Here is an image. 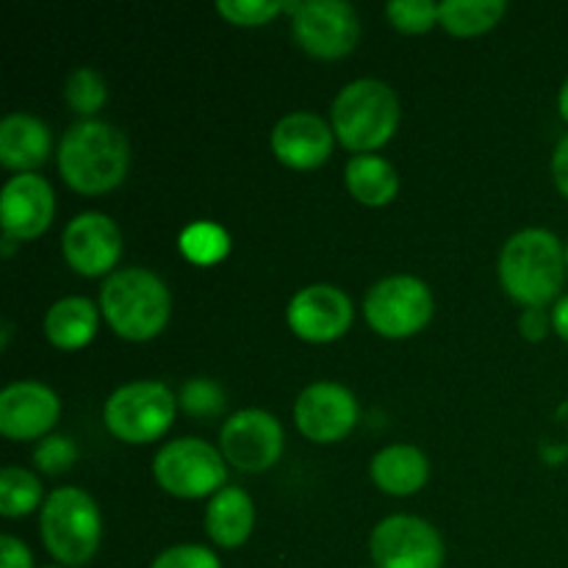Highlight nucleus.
I'll return each instance as SVG.
<instances>
[{"label":"nucleus","instance_id":"obj_1","mask_svg":"<svg viewBox=\"0 0 568 568\" xmlns=\"http://www.w3.org/2000/svg\"><path fill=\"white\" fill-rule=\"evenodd\" d=\"M128 161L125 133L100 120L75 122L59 144L61 178L81 194H105L120 186Z\"/></svg>","mask_w":568,"mask_h":568},{"label":"nucleus","instance_id":"obj_2","mask_svg":"<svg viewBox=\"0 0 568 568\" xmlns=\"http://www.w3.org/2000/svg\"><path fill=\"white\" fill-rule=\"evenodd\" d=\"M566 253L549 231H521L503 247L499 281L527 308H544L558 297L566 281Z\"/></svg>","mask_w":568,"mask_h":568},{"label":"nucleus","instance_id":"obj_3","mask_svg":"<svg viewBox=\"0 0 568 568\" xmlns=\"http://www.w3.org/2000/svg\"><path fill=\"white\" fill-rule=\"evenodd\" d=\"M170 288L155 272L131 270L111 272L100 288V311L116 336L128 342H148L159 336L170 322Z\"/></svg>","mask_w":568,"mask_h":568},{"label":"nucleus","instance_id":"obj_4","mask_svg":"<svg viewBox=\"0 0 568 568\" xmlns=\"http://www.w3.org/2000/svg\"><path fill=\"white\" fill-rule=\"evenodd\" d=\"M399 125V100L383 81L361 78L347 83L333 100V133L353 153H372L394 136Z\"/></svg>","mask_w":568,"mask_h":568},{"label":"nucleus","instance_id":"obj_5","mask_svg":"<svg viewBox=\"0 0 568 568\" xmlns=\"http://www.w3.org/2000/svg\"><path fill=\"white\" fill-rule=\"evenodd\" d=\"M42 544L61 566L89 564L100 547V510L81 488H55L39 516Z\"/></svg>","mask_w":568,"mask_h":568},{"label":"nucleus","instance_id":"obj_6","mask_svg":"<svg viewBox=\"0 0 568 568\" xmlns=\"http://www.w3.org/2000/svg\"><path fill=\"white\" fill-rule=\"evenodd\" d=\"M178 399L164 383L142 381L116 388L103 410L105 427L125 444H150L170 430Z\"/></svg>","mask_w":568,"mask_h":568},{"label":"nucleus","instance_id":"obj_7","mask_svg":"<svg viewBox=\"0 0 568 568\" xmlns=\"http://www.w3.org/2000/svg\"><path fill=\"white\" fill-rule=\"evenodd\" d=\"M153 475L166 494L200 499L222 491L227 480L220 449L200 438H178L164 444L153 458Z\"/></svg>","mask_w":568,"mask_h":568},{"label":"nucleus","instance_id":"obj_8","mask_svg":"<svg viewBox=\"0 0 568 568\" xmlns=\"http://www.w3.org/2000/svg\"><path fill=\"white\" fill-rule=\"evenodd\" d=\"M366 322L383 338H408L433 316V294L410 275L386 277L369 288L364 303Z\"/></svg>","mask_w":568,"mask_h":568},{"label":"nucleus","instance_id":"obj_9","mask_svg":"<svg viewBox=\"0 0 568 568\" xmlns=\"http://www.w3.org/2000/svg\"><path fill=\"white\" fill-rule=\"evenodd\" d=\"M294 39L316 59H342L358 44V14L344 0H288Z\"/></svg>","mask_w":568,"mask_h":568},{"label":"nucleus","instance_id":"obj_10","mask_svg":"<svg viewBox=\"0 0 568 568\" xmlns=\"http://www.w3.org/2000/svg\"><path fill=\"white\" fill-rule=\"evenodd\" d=\"M375 568H442L444 541L436 527L416 516H388L372 530Z\"/></svg>","mask_w":568,"mask_h":568},{"label":"nucleus","instance_id":"obj_11","mask_svg":"<svg viewBox=\"0 0 568 568\" xmlns=\"http://www.w3.org/2000/svg\"><path fill=\"white\" fill-rule=\"evenodd\" d=\"M220 444L225 460L236 469L266 471L283 453V427L266 410H239L222 425Z\"/></svg>","mask_w":568,"mask_h":568},{"label":"nucleus","instance_id":"obj_12","mask_svg":"<svg viewBox=\"0 0 568 568\" xmlns=\"http://www.w3.org/2000/svg\"><path fill=\"white\" fill-rule=\"evenodd\" d=\"M294 422H297L300 433L311 442H342L358 422V403L338 383H314L297 397Z\"/></svg>","mask_w":568,"mask_h":568},{"label":"nucleus","instance_id":"obj_13","mask_svg":"<svg viewBox=\"0 0 568 568\" xmlns=\"http://www.w3.org/2000/svg\"><path fill=\"white\" fill-rule=\"evenodd\" d=\"M288 327L303 342L325 344L336 342L353 325V303L347 294L327 283L303 288L288 303Z\"/></svg>","mask_w":568,"mask_h":568},{"label":"nucleus","instance_id":"obj_14","mask_svg":"<svg viewBox=\"0 0 568 568\" xmlns=\"http://www.w3.org/2000/svg\"><path fill=\"white\" fill-rule=\"evenodd\" d=\"M61 247H64L67 264H70L78 275H105L122 255L120 227H116L105 214L87 211V214H78L75 220L67 225L64 236H61Z\"/></svg>","mask_w":568,"mask_h":568},{"label":"nucleus","instance_id":"obj_15","mask_svg":"<svg viewBox=\"0 0 568 568\" xmlns=\"http://www.w3.org/2000/svg\"><path fill=\"white\" fill-rule=\"evenodd\" d=\"M55 200L53 189L44 178L26 172V175L11 178L0 192V222H3L6 236L17 242L42 236L53 222Z\"/></svg>","mask_w":568,"mask_h":568},{"label":"nucleus","instance_id":"obj_16","mask_svg":"<svg viewBox=\"0 0 568 568\" xmlns=\"http://www.w3.org/2000/svg\"><path fill=\"white\" fill-rule=\"evenodd\" d=\"M59 397L37 381L11 383L0 394V433L14 442L42 438L59 422Z\"/></svg>","mask_w":568,"mask_h":568},{"label":"nucleus","instance_id":"obj_17","mask_svg":"<svg viewBox=\"0 0 568 568\" xmlns=\"http://www.w3.org/2000/svg\"><path fill=\"white\" fill-rule=\"evenodd\" d=\"M272 150L277 161L292 170H316L333 153V131L322 116L294 111L283 116L272 131Z\"/></svg>","mask_w":568,"mask_h":568},{"label":"nucleus","instance_id":"obj_18","mask_svg":"<svg viewBox=\"0 0 568 568\" xmlns=\"http://www.w3.org/2000/svg\"><path fill=\"white\" fill-rule=\"evenodd\" d=\"M50 155V131L31 114H9L0 122V164L26 175Z\"/></svg>","mask_w":568,"mask_h":568},{"label":"nucleus","instance_id":"obj_19","mask_svg":"<svg viewBox=\"0 0 568 568\" xmlns=\"http://www.w3.org/2000/svg\"><path fill=\"white\" fill-rule=\"evenodd\" d=\"M372 480L381 491L392 497H410L427 483L430 466H427L425 453L414 444H394V447L381 449L372 458Z\"/></svg>","mask_w":568,"mask_h":568},{"label":"nucleus","instance_id":"obj_20","mask_svg":"<svg viewBox=\"0 0 568 568\" xmlns=\"http://www.w3.org/2000/svg\"><path fill=\"white\" fill-rule=\"evenodd\" d=\"M255 525L253 499L242 488H222L211 497L209 510H205V530L211 541L222 549L242 547L250 538Z\"/></svg>","mask_w":568,"mask_h":568},{"label":"nucleus","instance_id":"obj_21","mask_svg":"<svg viewBox=\"0 0 568 568\" xmlns=\"http://www.w3.org/2000/svg\"><path fill=\"white\" fill-rule=\"evenodd\" d=\"M98 333V308L87 297H64L44 316V336L59 349H81Z\"/></svg>","mask_w":568,"mask_h":568},{"label":"nucleus","instance_id":"obj_22","mask_svg":"<svg viewBox=\"0 0 568 568\" xmlns=\"http://www.w3.org/2000/svg\"><path fill=\"white\" fill-rule=\"evenodd\" d=\"M349 194L364 205H388L399 192V178L394 166L381 155H353L344 172Z\"/></svg>","mask_w":568,"mask_h":568},{"label":"nucleus","instance_id":"obj_23","mask_svg":"<svg viewBox=\"0 0 568 568\" xmlns=\"http://www.w3.org/2000/svg\"><path fill=\"white\" fill-rule=\"evenodd\" d=\"M505 9L503 0H447L438 9V22L455 37H477L491 31Z\"/></svg>","mask_w":568,"mask_h":568},{"label":"nucleus","instance_id":"obj_24","mask_svg":"<svg viewBox=\"0 0 568 568\" xmlns=\"http://www.w3.org/2000/svg\"><path fill=\"white\" fill-rule=\"evenodd\" d=\"M42 503V483L20 466H6L0 471V514L17 519L31 510L39 508Z\"/></svg>","mask_w":568,"mask_h":568},{"label":"nucleus","instance_id":"obj_25","mask_svg":"<svg viewBox=\"0 0 568 568\" xmlns=\"http://www.w3.org/2000/svg\"><path fill=\"white\" fill-rule=\"evenodd\" d=\"M181 250L192 264L209 266L225 258L231 250V239L214 222H194L181 233Z\"/></svg>","mask_w":568,"mask_h":568},{"label":"nucleus","instance_id":"obj_26","mask_svg":"<svg viewBox=\"0 0 568 568\" xmlns=\"http://www.w3.org/2000/svg\"><path fill=\"white\" fill-rule=\"evenodd\" d=\"M64 98L72 105V111H78L83 116H92L94 111L103 109L109 92H105V81L100 78V72L81 67V70H75L67 78Z\"/></svg>","mask_w":568,"mask_h":568},{"label":"nucleus","instance_id":"obj_27","mask_svg":"<svg viewBox=\"0 0 568 568\" xmlns=\"http://www.w3.org/2000/svg\"><path fill=\"white\" fill-rule=\"evenodd\" d=\"M442 3L433 0H392L388 3V20L403 33H425L438 22Z\"/></svg>","mask_w":568,"mask_h":568},{"label":"nucleus","instance_id":"obj_28","mask_svg":"<svg viewBox=\"0 0 568 568\" xmlns=\"http://www.w3.org/2000/svg\"><path fill=\"white\" fill-rule=\"evenodd\" d=\"M288 9V0H220L216 11L233 26H264Z\"/></svg>","mask_w":568,"mask_h":568},{"label":"nucleus","instance_id":"obj_29","mask_svg":"<svg viewBox=\"0 0 568 568\" xmlns=\"http://www.w3.org/2000/svg\"><path fill=\"white\" fill-rule=\"evenodd\" d=\"M75 458H78L75 447H72L70 438L64 436L44 438V442L37 447V453H33V460H37V466L44 471V475H61V471L70 469V466L75 464Z\"/></svg>","mask_w":568,"mask_h":568},{"label":"nucleus","instance_id":"obj_30","mask_svg":"<svg viewBox=\"0 0 568 568\" xmlns=\"http://www.w3.org/2000/svg\"><path fill=\"white\" fill-rule=\"evenodd\" d=\"M150 568H220V560L211 549L194 547V544H181L166 552H161Z\"/></svg>","mask_w":568,"mask_h":568},{"label":"nucleus","instance_id":"obj_31","mask_svg":"<svg viewBox=\"0 0 568 568\" xmlns=\"http://www.w3.org/2000/svg\"><path fill=\"white\" fill-rule=\"evenodd\" d=\"M183 408L194 416H214L220 414L225 399H222L220 388L209 381H192L186 388H183V397H181Z\"/></svg>","mask_w":568,"mask_h":568},{"label":"nucleus","instance_id":"obj_32","mask_svg":"<svg viewBox=\"0 0 568 568\" xmlns=\"http://www.w3.org/2000/svg\"><path fill=\"white\" fill-rule=\"evenodd\" d=\"M0 568H33L31 549L14 536L0 538Z\"/></svg>","mask_w":568,"mask_h":568},{"label":"nucleus","instance_id":"obj_33","mask_svg":"<svg viewBox=\"0 0 568 568\" xmlns=\"http://www.w3.org/2000/svg\"><path fill=\"white\" fill-rule=\"evenodd\" d=\"M549 322H552V316L544 314V308H527L525 314H521L519 325H521V333H525V338H530V342H541L549 331Z\"/></svg>","mask_w":568,"mask_h":568},{"label":"nucleus","instance_id":"obj_34","mask_svg":"<svg viewBox=\"0 0 568 568\" xmlns=\"http://www.w3.org/2000/svg\"><path fill=\"white\" fill-rule=\"evenodd\" d=\"M552 178H555V183H558L560 192H564L568 197V136L560 139L558 148H555Z\"/></svg>","mask_w":568,"mask_h":568},{"label":"nucleus","instance_id":"obj_35","mask_svg":"<svg viewBox=\"0 0 568 568\" xmlns=\"http://www.w3.org/2000/svg\"><path fill=\"white\" fill-rule=\"evenodd\" d=\"M552 327H555V333L564 338V342H568V294L564 300H558V303H555Z\"/></svg>","mask_w":568,"mask_h":568},{"label":"nucleus","instance_id":"obj_36","mask_svg":"<svg viewBox=\"0 0 568 568\" xmlns=\"http://www.w3.org/2000/svg\"><path fill=\"white\" fill-rule=\"evenodd\" d=\"M558 105H560V116H564V120L568 122V81L564 83V89H560Z\"/></svg>","mask_w":568,"mask_h":568},{"label":"nucleus","instance_id":"obj_37","mask_svg":"<svg viewBox=\"0 0 568 568\" xmlns=\"http://www.w3.org/2000/svg\"><path fill=\"white\" fill-rule=\"evenodd\" d=\"M14 242H17V239L3 236V255H11V250H14Z\"/></svg>","mask_w":568,"mask_h":568},{"label":"nucleus","instance_id":"obj_38","mask_svg":"<svg viewBox=\"0 0 568 568\" xmlns=\"http://www.w3.org/2000/svg\"><path fill=\"white\" fill-rule=\"evenodd\" d=\"M48 568H67V566H48Z\"/></svg>","mask_w":568,"mask_h":568},{"label":"nucleus","instance_id":"obj_39","mask_svg":"<svg viewBox=\"0 0 568 568\" xmlns=\"http://www.w3.org/2000/svg\"><path fill=\"white\" fill-rule=\"evenodd\" d=\"M566 264H568V247H566Z\"/></svg>","mask_w":568,"mask_h":568}]
</instances>
